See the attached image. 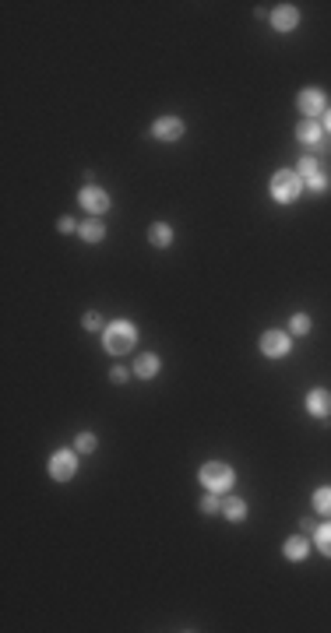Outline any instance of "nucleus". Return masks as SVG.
I'll return each instance as SVG.
<instances>
[{"label": "nucleus", "instance_id": "nucleus-18", "mask_svg": "<svg viewBox=\"0 0 331 633\" xmlns=\"http://www.w3.org/2000/svg\"><path fill=\"white\" fill-rule=\"evenodd\" d=\"M314 511H318V514H325V518H331V489H328V486L314 493Z\"/></svg>", "mask_w": 331, "mask_h": 633}, {"label": "nucleus", "instance_id": "nucleus-4", "mask_svg": "<svg viewBox=\"0 0 331 633\" xmlns=\"http://www.w3.org/2000/svg\"><path fill=\"white\" fill-rule=\"evenodd\" d=\"M74 472H78V450H57V454L50 457V475H53L57 482H71Z\"/></svg>", "mask_w": 331, "mask_h": 633}, {"label": "nucleus", "instance_id": "nucleus-23", "mask_svg": "<svg viewBox=\"0 0 331 633\" xmlns=\"http://www.w3.org/2000/svg\"><path fill=\"white\" fill-rule=\"evenodd\" d=\"M307 183H310V190H314V194H325V190H328V176H325V173H318V176H310Z\"/></svg>", "mask_w": 331, "mask_h": 633}, {"label": "nucleus", "instance_id": "nucleus-6", "mask_svg": "<svg viewBox=\"0 0 331 633\" xmlns=\"http://www.w3.org/2000/svg\"><path fill=\"white\" fill-rule=\"evenodd\" d=\"M152 137H155V141H180V137H184V120H176V116H159V120L152 123Z\"/></svg>", "mask_w": 331, "mask_h": 633}, {"label": "nucleus", "instance_id": "nucleus-11", "mask_svg": "<svg viewBox=\"0 0 331 633\" xmlns=\"http://www.w3.org/2000/svg\"><path fill=\"white\" fill-rule=\"evenodd\" d=\"M296 141H300V144H310V148H318V144L325 141V127H321L318 120H303V123L296 127Z\"/></svg>", "mask_w": 331, "mask_h": 633}, {"label": "nucleus", "instance_id": "nucleus-24", "mask_svg": "<svg viewBox=\"0 0 331 633\" xmlns=\"http://www.w3.org/2000/svg\"><path fill=\"white\" fill-rule=\"evenodd\" d=\"M127 377H130V370H123V366H113V370H110L113 384H127Z\"/></svg>", "mask_w": 331, "mask_h": 633}, {"label": "nucleus", "instance_id": "nucleus-20", "mask_svg": "<svg viewBox=\"0 0 331 633\" xmlns=\"http://www.w3.org/2000/svg\"><path fill=\"white\" fill-rule=\"evenodd\" d=\"M74 450H78V454H92V450H96V436H92V433H78Z\"/></svg>", "mask_w": 331, "mask_h": 633}, {"label": "nucleus", "instance_id": "nucleus-19", "mask_svg": "<svg viewBox=\"0 0 331 633\" xmlns=\"http://www.w3.org/2000/svg\"><path fill=\"white\" fill-rule=\"evenodd\" d=\"M321 169H318V159H300V169H296V176H303V180H310V176H318Z\"/></svg>", "mask_w": 331, "mask_h": 633}, {"label": "nucleus", "instance_id": "nucleus-2", "mask_svg": "<svg viewBox=\"0 0 331 633\" xmlns=\"http://www.w3.org/2000/svg\"><path fill=\"white\" fill-rule=\"evenodd\" d=\"M271 201L275 205H293L296 198H300V190H303V183H300V176L296 173H289V169H279L275 176H271Z\"/></svg>", "mask_w": 331, "mask_h": 633}, {"label": "nucleus", "instance_id": "nucleus-8", "mask_svg": "<svg viewBox=\"0 0 331 633\" xmlns=\"http://www.w3.org/2000/svg\"><path fill=\"white\" fill-rule=\"evenodd\" d=\"M296 106H300V113H303L307 120H314V116L325 113V92H318V89H303L300 99H296Z\"/></svg>", "mask_w": 331, "mask_h": 633}, {"label": "nucleus", "instance_id": "nucleus-26", "mask_svg": "<svg viewBox=\"0 0 331 633\" xmlns=\"http://www.w3.org/2000/svg\"><path fill=\"white\" fill-rule=\"evenodd\" d=\"M103 327V320H99V314L92 310V314H85V331H99Z\"/></svg>", "mask_w": 331, "mask_h": 633}, {"label": "nucleus", "instance_id": "nucleus-14", "mask_svg": "<svg viewBox=\"0 0 331 633\" xmlns=\"http://www.w3.org/2000/svg\"><path fill=\"white\" fill-rule=\"evenodd\" d=\"M222 514H225L232 525H240V521H247V503H243L240 496H229V500L222 503Z\"/></svg>", "mask_w": 331, "mask_h": 633}, {"label": "nucleus", "instance_id": "nucleus-12", "mask_svg": "<svg viewBox=\"0 0 331 633\" xmlns=\"http://www.w3.org/2000/svg\"><path fill=\"white\" fill-rule=\"evenodd\" d=\"M159 366H162V363H159V355L145 352V355H138V359H134V370H130V373H134L138 380H152V377L159 373Z\"/></svg>", "mask_w": 331, "mask_h": 633}, {"label": "nucleus", "instance_id": "nucleus-16", "mask_svg": "<svg viewBox=\"0 0 331 633\" xmlns=\"http://www.w3.org/2000/svg\"><path fill=\"white\" fill-rule=\"evenodd\" d=\"M307 538L303 535H296V538H289L286 542V559H293V563H300V559H307Z\"/></svg>", "mask_w": 331, "mask_h": 633}, {"label": "nucleus", "instance_id": "nucleus-25", "mask_svg": "<svg viewBox=\"0 0 331 633\" xmlns=\"http://www.w3.org/2000/svg\"><path fill=\"white\" fill-rule=\"evenodd\" d=\"M57 229H60L64 236H71V232H74V229H82V225H78L74 218H60V222H57Z\"/></svg>", "mask_w": 331, "mask_h": 633}, {"label": "nucleus", "instance_id": "nucleus-9", "mask_svg": "<svg viewBox=\"0 0 331 633\" xmlns=\"http://www.w3.org/2000/svg\"><path fill=\"white\" fill-rule=\"evenodd\" d=\"M271 25H275V32H293V28L300 25V11H296L293 4H279V7L271 11Z\"/></svg>", "mask_w": 331, "mask_h": 633}, {"label": "nucleus", "instance_id": "nucleus-13", "mask_svg": "<svg viewBox=\"0 0 331 633\" xmlns=\"http://www.w3.org/2000/svg\"><path fill=\"white\" fill-rule=\"evenodd\" d=\"M78 236H82L85 243H103V239H106V225H103L99 218H89V222H82Z\"/></svg>", "mask_w": 331, "mask_h": 633}, {"label": "nucleus", "instance_id": "nucleus-10", "mask_svg": "<svg viewBox=\"0 0 331 633\" xmlns=\"http://www.w3.org/2000/svg\"><path fill=\"white\" fill-rule=\"evenodd\" d=\"M307 412H310V416H318V419H328V416H331V391H325V387H314V391L307 394Z\"/></svg>", "mask_w": 331, "mask_h": 633}, {"label": "nucleus", "instance_id": "nucleus-15", "mask_svg": "<svg viewBox=\"0 0 331 633\" xmlns=\"http://www.w3.org/2000/svg\"><path fill=\"white\" fill-rule=\"evenodd\" d=\"M148 239H152V246H169V243H173V229H169L166 222H155V225L148 229Z\"/></svg>", "mask_w": 331, "mask_h": 633}, {"label": "nucleus", "instance_id": "nucleus-17", "mask_svg": "<svg viewBox=\"0 0 331 633\" xmlns=\"http://www.w3.org/2000/svg\"><path fill=\"white\" fill-rule=\"evenodd\" d=\"M314 542H318L321 556H328V559H331V518L325 521V525H318V531H314Z\"/></svg>", "mask_w": 331, "mask_h": 633}, {"label": "nucleus", "instance_id": "nucleus-3", "mask_svg": "<svg viewBox=\"0 0 331 633\" xmlns=\"http://www.w3.org/2000/svg\"><path fill=\"white\" fill-rule=\"evenodd\" d=\"M232 468L229 464H222V461H208L205 468H201V486L208 489V493H229L232 489Z\"/></svg>", "mask_w": 331, "mask_h": 633}, {"label": "nucleus", "instance_id": "nucleus-21", "mask_svg": "<svg viewBox=\"0 0 331 633\" xmlns=\"http://www.w3.org/2000/svg\"><path fill=\"white\" fill-rule=\"evenodd\" d=\"M289 331H293V334H307V331H310V316L296 314L293 320H289Z\"/></svg>", "mask_w": 331, "mask_h": 633}, {"label": "nucleus", "instance_id": "nucleus-22", "mask_svg": "<svg viewBox=\"0 0 331 633\" xmlns=\"http://www.w3.org/2000/svg\"><path fill=\"white\" fill-rule=\"evenodd\" d=\"M201 511H205V514H219V511H222V507H219V493H208V496L201 500Z\"/></svg>", "mask_w": 331, "mask_h": 633}, {"label": "nucleus", "instance_id": "nucleus-27", "mask_svg": "<svg viewBox=\"0 0 331 633\" xmlns=\"http://www.w3.org/2000/svg\"><path fill=\"white\" fill-rule=\"evenodd\" d=\"M325 127H328V130H331V109H328V113H325Z\"/></svg>", "mask_w": 331, "mask_h": 633}, {"label": "nucleus", "instance_id": "nucleus-7", "mask_svg": "<svg viewBox=\"0 0 331 633\" xmlns=\"http://www.w3.org/2000/svg\"><path fill=\"white\" fill-rule=\"evenodd\" d=\"M78 205L85 211H92V215H103V211H110V194L99 190V187H85V190L78 194Z\"/></svg>", "mask_w": 331, "mask_h": 633}, {"label": "nucleus", "instance_id": "nucleus-5", "mask_svg": "<svg viewBox=\"0 0 331 633\" xmlns=\"http://www.w3.org/2000/svg\"><path fill=\"white\" fill-rule=\"evenodd\" d=\"M289 334L286 331H264L261 334V352L268 355V359H282V355H289Z\"/></svg>", "mask_w": 331, "mask_h": 633}, {"label": "nucleus", "instance_id": "nucleus-1", "mask_svg": "<svg viewBox=\"0 0 331 633\" xmlns=\"http://www.w3.org/2000/svg\"><path fill=\"white\" fill-rule=\"evenodd\" d=\"M103 345H106L110 355H127V352L138 345V327L127 324V320H113V324H106V331H103Z\"/></svg>", "mask_w": 331, "mask_h": 633}]
</instances>
